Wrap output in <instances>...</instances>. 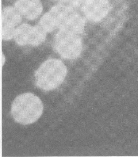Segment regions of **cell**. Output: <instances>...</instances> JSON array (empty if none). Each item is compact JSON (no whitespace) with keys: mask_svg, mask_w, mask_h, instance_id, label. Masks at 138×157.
<instances>
[{"mask_svg":"<svg viewBox=\"0 0 138 157\" xmlns=\"http://www.w3.org/2000/svg\"><path fill=\"white\" fill-rule=\"evenodd\" d=\"M49 12L59 21L60 26L63 21L71 14L67 6L61 4L56 5L53 6Z\"/></svg>","mask_w":138,"mask_h":157,"instance_id":"cell-11","label":"cell"},{"mask_svg":"<svg viewBox=\"0 0 138 157\" xmlns=\"http://www.w3.org/2000/svg\"><path fill=\"white\" fill-rule=\"evenodd\" d=\"M15 6L21 14L30 20L38 18L43 11V6L39 0H17Z\"/></svg>","mask_w":138,"mask_h":157,"instance_id":"cell-5","label":"cell"},{"mask_svg":"<svg viewBox=\"0 0 138 157\" xmlns=\"http://www.w3.org/2000/svg\"><path fill=\"white\" fill-rule=\"evenodd\" d=\"M59 1L67 2L68 1V0H59Z\"/></svg>","mask_w":138,"mask_h":157,"instance_id":"cell-15","label":"cell"},{"mask_svg":"<svg viewBox=\"0 0 138 157\" xmlns=\"http://www.w3.org/2000/svg\"><path fill=\"white\" fill-rule=\"evenodd\" d=\"M86 28V24L83 18L73 13L69 15L61 23L59 29L81 36Z\"/></svg>","mask_w":138,"mask_h":157,"instance_id":"cell-6","label":"cell"},{"mask_svg":"<svg viewBox=\"0 0 138 157\" xmlns=\"http://www.w3.org/2000/svg\"><path fill=\"white\" fill-rule=\"evenodd\" d=\"M67 74V67L62 61L51 58L42 64L36 71L34 77L36 84L40 88L52 90L63 83Z\"/></svg>","mask_w":138,"mask_h":157,"instance_id":"cell-2","label":"cell"},{"mask_svg":"<svg viewBox=\"0 0 138 157\" xmlns=\"http://www.w3.org/2000/svg\"><path fill=\"white\" fill-rule=\"evenodd\" d=\"M54 47L62 57L72 60L80 55L83 48L81 36L60 30L54 42Z\"/></svg>","mask_w":138,"mask_h":157,"instance_id":"cell-3","label":"cell"},{"mask_svg":"<svg viewBox=\"0 0 138 157\" xmlns=\"http://www.w3.org/2000/svg\"><path fill=\"white\" fill-rule=\"evenodd\" d=\"M40 23L41 27L49 33L56 30L60 27L59 21L50 12L45 13L42 16Z\"/></svg>","mask_w":138,"mask_h":157,"instance_id":"cell-9","label":"cell"},{"mask_svg":"<svg viewBox=\"0 0 138 157\" xmlns=\"http://www.w3.org/2000/svg\"><path fill=\"white\" fill-rule=\"evenodd\" d=\"M6 62V57L3 52L1 53V65L2 67H3Z\"/></svg>","mask_w":138,"mask_h":157,"instance_id":"cell-13","label":"cell"},{"mask_svg":"<svg viewBox=\"0 0 138 157\" xmlns=\"http://www.w3.org/2000/svg\"><path fill=\"white\" fill-rule=\"evenodd\" d=\"M82 7L86 18L91 22H97L108 15L110 2L109 0H86Z\"/></svg>","mask_w":138,"mask_h":157,"instance_id":"cell-4","label":"cell"},{"mask_svg":"<svg viewBox=\"0 0 138 157\" xmlns=\"http://www.w3.org/2000/svg\"><path fill=\"white\" fill-rule=\"evenodd\" d=\"M22 21L21 14L15 7L7 6L2 10L1 23L16 28L20 25Z\"/></svg>","mask_w":138,"mask_h":157,"instance_id":"cell-7","label":"cell"},{"mask_svg":"<svg viewBox=\"0 0 138 157\" xmlns=\"http://www.w3.org/2000/svg\"><path fill=\"white\" fill-rule=\"evenodd\" d=\"M33 27L29 24H24L16 29L14 38L18 44L23 47L31 45Z\"/></svg>","mask_w":138,"mask_h":157,"instance_id":"cell-8","label":"cell"},{"mask_svg":"<svg viewBox=\"0 0 138 157\" xmlns=\"http://www.w3.org/2000/svg\"><path fill=\"white\" fill-rule=\"evenodd\" d=\"M16 28L13 26L1 23V39L7 41L14 38Z\"/></svg>","mask_w":138,"mask_h":157,"instance_id":"cell-12","label":"cell"},{"mask_svg":"<svg viewBox=\"0 0 138 157\" xmlns=\"http://www.w3.org/2000/svg\"><path fill=\"white\" fill-rule=\"evenodd\" d=\"M43 111L41 100L36 95L30 93L18 96L11 107L13 117L18 122L24 124H33L38 121Z\"/></svg>","mask_w":138,"mask_h":157,"instance_id":"cell-1","label":"cell"},{"mask_svg":"<svg viewBox=\"0 0 138 157\" xmlns=\"http://www.w3.org/2000/svg\"><path fill=\"white\" fill-rule=\"evenodd\" d=\"M46 33L41 26H33L31 45L38 46L43 44L47 38Z\"/></svg>","mask_w":138,"mask_h":157,"instance_id":"cell-10","label":"cell"},{"mask_svg":"<svg viewBox=\"0 0 138 157\" xmlns=\"http://www.w3.org/2000/svg\"><path fill=\"white\" fill-rule=\"evenodd\" d=\"M69 1H72L75 2L81 6H82V5H83L84 2H85L86 0H68V2Z\"/></svg>","mask_w":138,"mask_h":157,"instance_id":"cell-14","label":"cell"}]
</instances>
